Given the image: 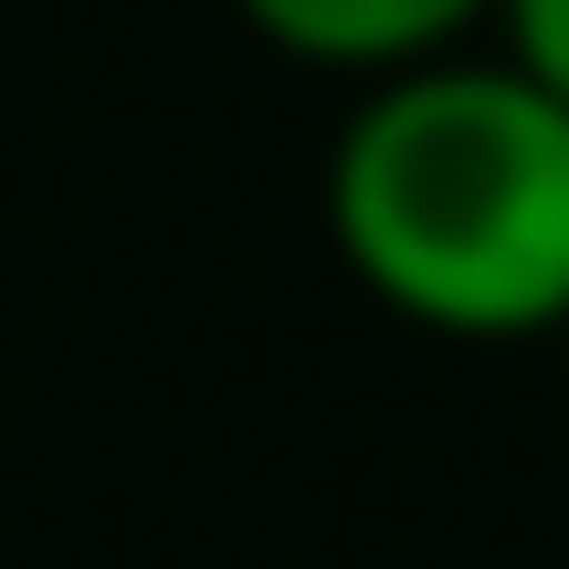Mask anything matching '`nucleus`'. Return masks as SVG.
I'll list each match as a JSON object with an SVG mask.
<instances>
[{
  "instance_id": "f257e3e1",
  "label": "nucleus",
  "mask_w": 569,
  "mask_h": 569,
  "mask_svg": "<svg viewBox=\"0 0 569 569\" xmlns=\"http://www.w3.org/2000/svg\"><path fill=\"white\" fill-rule=\"evenodd\" d=\"M327 232L432 338L569 327V106L517 63H411L338 127Z\"/></svg>"
},
{
  "instance_id": "f03ea898",
  "label": "nucleus",
  "mask_w": 569,
  "mask_h": 569,
  "mask_svg": "<svg viewBox=\"0 0 569 569\" xmlns=\"http://www.w3.org/2000/svg\"><path fill=\"white\" fill-rule=\"evenodd\" d=\"M274 53L327 63V74H411L443 63V42H465L496 0H232Z\"/></svg>"
},
{
  "instance_id": "7ed1b4c3",
  "label": "nucleus",
  "mask_w": 569,
  "mask_h": 569,
  "mask_svg": "<svg viewBox=\"0 0 569 569\" xmlns=\"http://www.w3.org/2000/svg\"><path fill=\"white\" fill-rule=\"evenodd\" d=\"M496 11H507V63L569 106V0H496Z\"/></svg>"
}]
</instances>
